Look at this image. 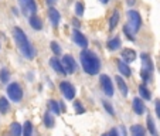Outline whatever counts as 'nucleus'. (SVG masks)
I'll return each instance as SVG.
<instances>
[{
    "label": "nucleus",
    "mask_w": 160,
    "mask_h": 136,
    "mask_svg": "<svg viewBox=\"0 0 160 136\" xmlns=\"http://www.w3.org/2000/svg\"><path fill=\"white\" fill-rule=\"evenodd\" d=\"M13 37H14V41L17 44L20 53L23 54V57H26L27 60H33L34 55H36V50L31 45L27 34L21 30L20 27H14L13 28Z\"/></svg>",
    "instance_id": "obj_1"
},
{
    "label": "nucleus",
    "mask_w": 160,
    "mask_h": 136,
    "mask_svg": "<svg viewBox=\"0 0 160 136\" xmlns=\"http://www.w3.org/2000/svg\"><path fill=\"white\" fill-rule=\"evenodd\" d=\"M79 60H81L82 68L87 74L89 75H97L101 70V60L94 51L91 50H82L79 54Z\"/></svg>",
    "instance_id": "obj_2"
},
{
    "label": "nucleus",
    "mask_w": 160,
    "mask_h": 136,
    "mask_svg": "<svg viewBox=\"0 0 160 136\" xmlns=\"http://www.w3.org/2000/svg\"><path fill=\"white\" fill-rule=\"evenodd\" d=\"M140 26H142V17H140L139 12L129 10V12H128V23L123 27V33L126 34V37L130 41L135 40V34L139 31Z\"/></svg>",
    "instance_id": "obj_3"
},
{
    "label": "nucleus",
    "mask_w": 160,
    "mask_h": 136,
    "mask_svg": "<svg viewBox=\"0 0 160 136\" xmlns=\"http://www.w3.org/2000/svg\"><path fill=\"white\" fill-rule=\"evenodd\" d=\"M7 95L13 102H20L21 98H23V89H21L20 84L17 82H12V84L7 87Z\"/></svg>",
    "instance_id": "obj_4"
},
{
    "label": "nucleus",
    "mask_w": 160,
    "mask_h": 136,
    "mask_svg": "<svg viewBox=\"0 0 160 136\" xmlns=\"http://www.w3.org/2000/svg\"><path fill=\"white\" fill-rule=\"evenodd\" d=\"M18 4L24 16H34L37 13V4L34 0H18Z\"/></svg>",
    "instance_id": "obj_5"
},
{
    "label": "nucleus",
    "mask_w": 160,
    "mask_h": 136,
    "mask_svg": "<svg viewBox=\"0 0 160 136\" xmlns=\"http://www.w3.org/2000/svg\"><path fill=\"white\" fill-rule=\"evenodd\" d=\"M101 87H102V91L103 94L106 95V97H113V82H112V79L109 78L108 75H101Z\"/></svg>",
    "instance_id": "obj_6"
},
{
    "label": "nucleus",
    "mask_w": 160,
    "mask_h": 136,
    "mask_svg": "<svg viewBox=\"0 0 160 136\" xmlns=\"http://www.w3.org/2000/svg\"><path fill=\"white\" fill-rule=\"evenodd\" d=\"M61 63H62V67H64V70L67 71V74H74L77 71V63L72 55H70V54L64 55Z\"/></svg>",
    "instance_id": "obj_7"
},
{
    "label": "nucleus",
    "mask_w": 160,
    "mask_h": 136,
    "mask_svg": "<svg viewBox=\"0 0 160 136\" xmlns=\"http://www.w3.org/2000/svg\"><path fill=\"white\" fill-rule=\"evenodd\" d=\"M60 89L65 99H74V98H75V88H74L72 84H70V82L62 81L60 84Z\"/></svg>",
    "instance_id": "obj_8"
},
{
    "label": "nucleus",
    "mask_w": 160,
    "mask_h": 136,
    "mask_svg": "<svg viewBox=\"0 0 160 136\" xmlns=\"http://www.w3.org/2000/svg\"><path fill=\"white\" fill-rule=\"evenodd\" d=\"M72 40H74V43H75L78 47H81V48L87 50V47H88V40H87V37H85L84 34H82L81 31L78 30V28H75V30L72 31Z\"/></svg>",
    "instance_id": "obj_9"
},
{
    "label": "nucleus",
    "mask_w": 160,
    "mask_h": 136,
    "mask_svg": "<svg viewBox=\"0 0 160 136\" xmlns=\"http://www.w3.org/2000/svg\"><path fill=\"white\" fill-rule=\"evenodd\" d=\"M132 108L135 111L136 115H143L146 112V106H145V102H143L140 98H135L132 102Z\"/></svg>",
    "instance_id": "obj_10"
},
{
    "label": "nucleus",
    "mask_w": 160,
    "mask_h": 136,
    "mask_svg": "<svg viewBox=\"0 0 160 136\" xmlns=\"http://www.w3.org/2000/svg\"><path fill=\"white\" fill-rule=\"evenodd\" d=\"M48 18L51 21V24L54 27H57L60 24V20H61V16H60V12H58L55 7H50L48 9Z\"/></svg>",
    "instance_id": "obj_11"
},
{
    "label": "nucleus",
    "mask_w": 160,
    "mask_h": 136,
    "mask_svg": "<svg viewBox=\"0 0 160 136\" xmlns=\"http://www.w3.org/2000/svg\"><path fill=\"white\" fill-rule=\"evenodd\" d=\"M121 57L123 58V61L126 64L133 63V61L136 60V51L135 50H132V48H125V50H122Z\"/></svg>",
    "instance_id": "obj_12"
},
{
    "label": "nucleus",
    "mask_w": 160,
    "mask_h": 136,
    "mask_svg": "<svg viewBox=\"0 0 160 136\" xmlns=\"http://www.w3.org/2000/svg\"><path fill=\"white\" fill-rule=\"evenodd\" d=\"M140 58H142V70H146V71H149V73H152V71H153V63H152L150 55L143 53V54L140 55Z\"/></svg>",
    "instance_id": "obj_13"
},
{
    "label": "nucleus",
    "mask_w": 160,
    "mask_h": 136,
    "mask_svg": "<svg viewBox=\"0 0 160 136\" xmlns=\"http://www.w3.org/2000/svg\"><path fill=\"white\" fill-rule=\"evenodd\" d=\"M50 65H51V68L55 73L61 74V75H65L67 74V71L64 70V67H62V63H60V61L57 60V57H52L51 60H50Z\"/></svg>",
    "instance_id": "obj_14"
},
{
    "label": "nucleus",
    "mask_w": 160,
    "mask_h": 136,
    "mask_svg": "<svg viewBox=\"0 0 160 136\" xmlns=\"http://www.w3.org/2000/svg\"><path fill=\"white\" fill-rule=\"evenodd\" d=\"M48 108H50V112H52V113H55V115H60L61 113V102H58V101L55 99H50L48 101Z\"/></svg>",
    "instance_id": "obj_15"
},
{
    "label": "nucleus",
    "mask_w": 160,
    "mask_h": 136,
    "mask_svg": "<svg viewBox=\"0 0 160 136\" xmlns=\"http://www.w3.org/2000/svg\"><path fill=\"white\" fill-rule=\"evenodd\" d=\"M28 23H30L31 28H34V30H37V31H40V30L42 28L41 20H40V18L37 17L36 14H34V16H30V18H28Z\"/></svg>",
    "instance_id": "obj_16"
},
{
    "label": "nucleus",
    "mask_w": 160,
    "mask_h": 136,
    "mask_svg": "<svg viewBox=\"0 0 160 136\" xmlns=\"http://www.w3.org/2000/svg\"><path fill=\"white\" fill-rule=\"evenodd\" d=\"M130 135L132 136H146V129L142 125H133L130 128Z\"/></svg>",
    "instance_id": "obj_17"
},
{
    "label": "nucleus",
    "mask_w": 160,
    "mask_h": 136,
    "mask_svg": "<svg viewBox=\"0 0 160 136\" xmlns=\"http://www.w3.org/2000/svg\"><path fill=\"white\" fill-rule=\"evenodd\" d=\"M10 135L12 136H21L23 135V126L17 122H13L10 125Z\"/></svg>",
    "instance_id": "obj_18"
},
{
    "label": "nucleus",
    "mask_w": 160,
    "mask_h": 136,
    "mask_svg": "<svg viewBox=\"0 0 160 136\" xmlns=\"http://www.w3.org/2000/svg\"><path fill=\"white\" fill-rule=\"evenodd\" d=\"M115 79H116V84H118V88H119V91H121V94L123 95V97H126L129 91H128V85L125 84L123 78L118 75V77H115Z\"/></svg>",
    "instance_id": "obj_19"
},
{
    "label": "nucleus",
    "mask_w": 160,
    "mask_h": 136,
    "mask_svg": "<svg viewBox=\"0 0 160 136\" xmlns=\"http://www.w3.org/2000/svg\"><path fill=\"white\" fill-rule=\"evenodd\" d=\"M118 68H119V71H121L122 75H125V77H130V75H132V71H130L129 65H128L125 61H118Z\"/></svg>",
    "instance_id": "obj_20"
},
{
    "label": "nucleus",
    "mask_w": 160,
    "mask_h": 136,
    "mask_svg": "<svg viewBox=\"0 0 160 136\" xmlns=\"http://www.w3.org/2000/svg\"><path fill=\"white\" fill-rule=\"evenodd\" d=\"M119 47H121V38H119L118 36L113 37L112 40L108 41V48L111 50V51H115V50H118Z\"/></svg>",
    "instance_id": "obj_21"
},
{
    "label": "nucleus",
    "mask_w": 160,
    "mask_h": 136,
    "mask_svg": "<svg viewBox=\"0 0 160 136\" xmlns=\"http://www.w3.org/2000/svg\"><path fill=\"white\" fill-rule=\"evenodd\" d=\"M118 23H119V12L113 10V14L111 16V20H109V30H113L118 26Z\"/></svg>",
    "instance_id": "obj_22"
},
{
    "label": "nucleus",
    "mask_w": 160,
    "mask_h": 136,
    "mask_svg": "<svg viewBox=\"0 0 160 136\" xmlns=\"http://www.w3.org/2000/svg\"><path fill=\"white\" fill-rule=\"evenodd\" d=\"M139 94H140V97L143 98V99H146V101H149L152 98V94H150V91H149V88L146 87L145 84H142L139 87Z\"/></svg>",
    "instance_id": "obj_23"
},
{
    "label": "nucleus",
    "mask_w": 160,
    "mask_h": 136,
    "mask_svg": "<svg viewBox=\"0 0 160 136\" xmlns=\"http://www.w3.org/2000/svg\"><path fill=\"white\" fill-rule=\"evenodd\" d=\"M146 125H148V130L152 133L153 136H157V132H156V126H154V122H153V118L150 115H148L146 118Z\"/></svg>",
    "instance_id": "obj_24"
},
{
    "label": "nucleus",
    "mask_w": 160,
    "mask_h": 136,
    "mask_svg": "<svg viewBox=\"0 0 160 136\" xmlns=\"http://www.w3.org/2000/svg\"><path fill=\"white\" fill-rule=\"evenodd\" d=\"M9 108H10L9 101H7L4 97H2V98H0V113H3V115H6L7 111H9Z\"/></svg>",
    "instance_id": "obj_25"
},
{
    "label": "nucleus",
    "mask_w": 160,
    "mask_h": 136,
    "mask_svg": "<svg viewBox=\"0 0 160 136\" xmlns=\"http://www.w3.org/2000/svg\"><path fill=\"white\" fill-rule=\"evenodd\" d=\"M44 125L47 128H52V126H54V118H52V115H51V112H50V111H47L44 113Z\"/></svg>",
    "instance_id": "obj_26"
},
{
    "label": "nucleus",
    "mask_w": 160,
    "mask_h": 136,
    "mask_svg": "<svg viewBox=\"0 0 160 136\" xmlns=\"http://www.w3.org/2000/svg\"><path fill=\"white\" fill-rule=\"evenodd\" d=\"M23 136H33V125L30 121L24 122L23 125Z\"/></svg>",
    "instance_id": "obj_27"
},
{
    "label": "nucleus",
    "mask_w": 160,
    "mask_h": 136,
    "mask_svg": "<svg viewBox=\"0 0 160 136\" xmlns=\"http://www.w3.org/2000/svg\"><path fill=\"white\" fill-rule=\"evenodd\" d=\"M10 79V73L7 68H2L0 70V81L3 82V84H7Z\"/></svg>",
    "instance_id": "obj_28"
},
{
    "label": "nucleus",
    "mask_w": 160,
    "mask_h": 136,
    "mask_svg": "<svg viewBox=\"0 0 160 136\" xmlns=\"http://www.w3.org/2000/svg\"><path fill=\"white\" fill-rule=\"evenodd\" d=\"M102 103H103V108L106 109V112H108L109 115H111V116H115V109H113V106H112L109 102H106V101H103Z\"/></svg>",
    "instance_id": "obj_29"
},
{
    "label": "nucleus",
    "mask_w": 160,
    "mask_h": 136,
    "mask_svg": "<svg viewBox=\"0 0 160 136\" xmlns=\"http://www.w3.org/2000/svg\"><path fill=\"white\" fill-rule=\"evenodd\" d=\"M74 108H75V112L77 113H79V115L85 112V108L82 106V103L79 102V101H75V102H74Z\"/></svg>",
    "instance_id": "obj_30"
},
{
    "label": "nucleus",
    "mask_w": 160,
    "mask_h": 136,
    "mask_svg": "<svg viewBox=\"0 0 160 136\" xmlns=\"http://www.w3.org/2000/svg\"><path fill=\"white\" fill-rule=\"evenodd\" d=\"M75 14L78 17H82V14H84V4L79 3V2L75 4Z\"/></svg>",
    "instance_id": "obj_31"
},
{
    "label": "nucleus",
    "mask_w": 160,
    "mask_h": 136,
    "mask_svg": "<svg viewBox=\"0 0 160 136\" xmlns=\"http://www.w3.org/2000/svg\"><path fill=\"white\" fill-rule=\"evenodd\" d=\"M51 50H52V53H54L55 55H60L61 54V47L58 45L57 41H52L51 43Z\"/></svg>",
    "instance_id": "obj_32"
},
{
    "label": "nucleus",
    "mask_w": 160,
    "mask_h": 136,
    "mask_svg": "<svg viewBox=\"0 0 160 136\" xmlns=\"http://www.w3.org/2000/svg\"><path fill=\"white\" fill-rule=\"evenodd\" d=\"M140 77H142V79H143V82H145V84L150 81V73H149V71H146V70L140 71Z\"/></svg>",
    "instance_id": "obj_33"
},
{
    "label": "nucleus",
    "mask_w": 160,
    "mask_h": 136,
    "mask_svg": "<svg viewBox=\"0 0 160 136\" xmlns=\"http://www.w3.org/2000/svg\"><path fill=\"white\" fill-rule=\"evenodd\" d=\"M154 108H156V115H157V118L160 119V99L156 101V105H154Z\"/></svg>",
    "instance_id": "obj_34"
},
{
    "label": "nucleus",
    "mask_w": 160,
    "mask_h": 136,
    "mask_svg": "<svg viewBox=\"0 0 160 136\" xmlns=\"http://www.w3.org/2000/svg\"><path fill=\"white\" fill-rule=\"evenodd\" d=\"M108 135H109V136H121V135L118 133V129H111V132H109Z\"/></svg>",
    "instance_id": "obj_35"
},
{
    "label": "nucleus",
    "mask_w": 160,
    "mask_h": 136,
    "mask_svg": "<svg viewBox=\"0 0 160 136\" xmlns=\"http://www.w3.org/2000/svg\"><path fill=\"white\" fill-rule=\"evenodd\" d=\"M45 2H47V4H48V6H51V7H52V4L57 3V0H45Z\"/></svg>",
    "instance_id": "obj_36"
},
{
    "label": "nucleus",
    "mask_w": 160,
    "mask_h": 136,
    "mask_svg": "<svg viewBox=\"0 0 160 136\" xmlns=\"http://www.w3.org/2000/svg\"><path fill=\"white\" fill-rule=\"evenodd\" d=\"M121 132H122V136H126V129L123 126H121Z\"/></svg>",
    "instance_id": "obj_37"
},
{
    "label": "nucleus",
    "mask_w": 160,
    "mask_h": 136,
    "mask_svg": "<svg viewBox=\"0 0 160 136\" xmlns=\"http://www.w3.org/2000/svg\"><path fill=\"white\" fill-rule=\"evenodd\" d=\"M128 4H129V6H132V4H135V0H128Z\"/></svg>",
    "instance_id": "obj_38"
},
{
    "label": "nucleus",
    "mask_w": 160,
    "mask_h": 136,
    "mask_svg": "<svg viewBox=\"0 0 160 136\" xmlns=\"http://www.w3.org/2000/svg\"><path fill=\"white\" fill-rule=\"evenodd\" d=\"M99 2H101V3H102V4H108V2H109V0H99Z\"/></svg>",
    "instance_id": "obj_39"
},
{
    "label": "nucleus",
    "mask_w": 160,
    "mask_h": 136,
    "mask_svg": "<svg viewBox=\"0 0 160 136\" xmlns=\"http://www.w3.org/2000/svg\"><path fill=\"white\" fill-rule=\"evenodd\" d=\"M102 136H109V135H108V133H103V135H102Z\"/></svg>",
    "instance_id": "obj_40"
}]
</instances>
